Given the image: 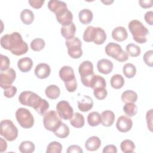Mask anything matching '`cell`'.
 I'll list each match as a JSON object with an SVG mask.
<instances>
[{
	"instance_id": "cell-20",
	"label": "cell",
	"mask_w": 153,
	"mask_h": 153,
	"mask_svg": "<svg viewBox=\"0 0 153 153\" xmlns=\"http://www.w3.org/2000/svg\"><path fill=\"white\" fill-rule=\"evenodd\" d=\"M57 21L62 26H66L69 25L72 23L73 15L72 13L69 10H67L63 13L56 16Z\"/></svg>"
},
{
	"instance_id": "cell-26",
	"label": "cell",
	"mask_w": 153,
	"mask_h": 153,
	"mask_svg": "<svg viewBox=\"0 0 153 153\" xmlns=\"http://www.w3.org/2000/svg\"><path fill=\"white\" fill-rule=\"evenodd\" d=\"M70 123L75 128H82L85 124L84 117L81 114L75 112L74 114L72 117L70 119Z\"/></svg>"
},
{
	"instance_id": "cell-48",
	"label": "cell",
	"mask_w": 153,
	"mask_h": 153,
	"mask_svg": "<svg viewBox=\"0 0 153 153\" xmlns=\"http://www.w3.org/2000/svg\"><path fill=\"white\" fill-rule=\"evenodd\" d=\"M44 0H29L28 1L30 5L35 9L40 8L44 3Z\"/></svg>"
},
{
	"instance_id": "cell-23",
	"label": "cell",
	"mask_w": 153,
	"mask_h": 153,
	"mask_svg": "<svg viewBox=\"0 0 153 153\" xmlns=\"http://www.w3.org/2000/svg\"><path fill=\"white\" fill-rule=\"evenodd\" d=\"M61 34L65 38L66 40L70 39L74 37L76 32V26L74 22L71 23L69 25L66 26H62Z\"/></svg>"
},
{
	"instance_id": "cell-41",
	"label": "cell",
	"mask_w": 153,
	"mask_h": 153,
	"mask_svg": "<svg viewBox=\"0 0 153 153\" xmlns=\"http://www.w3.org/2000/svg\"><path fill=\"white\" fill-rule=\"evenodd\" d=\"M106 83L104 78L98 75H94L92 85L91 87V88L94 90V88H99V87L106 88Z\"/></svg>"
},
{
	"instance_id": "cell-28",
	"label": "cell",
	"mask_w": 153,
	"mask_h": 153,
	"mask_svg": "<svg viewBox=\"0 0 153 153\" xmlns=\"http://www.w3.org/2000/svg\"><path fill=\"white\" fill-rule=\"evenodd\" d=\"M88 124L92 127L99 126L102 123L101 115L96 111L91 112L88 114L87 116Z\"/></svg>"
},
{
	"instance_id": "cell-29",
	"label": "cell",
	"mask_w": 153,
	"mask_h": 153,
	"mask_svg": "<svg viewBox=\"0 0 153 153\" xmlns=\"http://www.w3.org/2000/svg\"><path fill=\"white\" fill-rule=\"evenodd\" d=\"M20 19L25 25H30L33 22L34 14L29 9H24L20 13Z\"/></svg>"
},
{
	"instance_id": "cell-47",
	"label": "cell",
	"mask_w": 153,
	"mask_h": 153,
	"mask_svg": "<svg viewBox=\"0 0 153 153\" xmlns=\"http://www.w3.org/2000/svg\"><path fill=\"white\" fill-rule=\"evenodd\" d=\"M146 119L147 127L150 131H152V109H151L146 112Z\"/></svg>"
},
{
	"instance_id": "cell-39",
	"label": "cell",
	"mask_w": 153,
	"mask_h": 153,
	"mask_svg": "<svg viewBox=\"0 0 153 153\" xmlns=\"http://www.w3.org/2000/svg\"><path fill=\"white\" fill-rule=\"evenodd\" d=\"M45 43L43 39L40 38H35L30 42V48L35 51H39L42 50L45 47Z\"/></svg>"
},
{
	"instance_id": "cell-51",
	"label": "cell",
	"mask_w": 153,
	"mask_h": 153,
	"mask_svg": "<svg viewBox=\"0 0 153 153\" xmlns=\"http://www.w3.org/2000/svg\"><path fill=\"white\" fill-rule=\"evenodd\" d=\"M145 20L149 25H153V12L152 11H147L144 16Z\"/></svg>"
},
{
	"instance_id": "cell-12",
	"label": "cell",
	"mask_w": 153,
	"mask_h": 153,
	"mask_svg": "<svg viewBox=\"0 0 153 153\" xmlns=\"http://www.w3.org/2000/svg\"><path fill=\"white\" fill-rule=\"evenodd\" d=\"M48 8L51 12L54 13L56 16L68 10L66 4L63 1L59 0L49 1L48 2Z\"/></svg>"
},
{
	"instance_id": "cell-37",
	"label": "cell",
	"mask_w": 153,
	"mask_h": 153,
	"mask_svg": "<svg viewBox=\"0 0 153 153\" xmlns=\"http://www.w3.org/2000/svg\"><path fill=\"white\" fill-rule=\"evenodd\" d=\"M126 50L127 54L131 57L139 56L141 53V50L140 47L133 43L127 44L126 47Z\"/></svg>"
},
{
	"instance_id": "cell-8",
	"label": "cell",
	"mask_w": 153,
	"mask_h": 153,
	"mask_svg": "<svg viewBox=\"0 0 153 153\" xmlns=\"http://www.w3.org/2000/svg\"><path fill=\"white\" fill-rule=\"evenodd\" d=\"M65 44L68 48V53L71 57L72 59H79L82 56V43L78 37L74 36L70 39L66 40Z\"/></svg>"
},
{
	"instance_id": "cell-4",
	"label": "cell",
	"mask_w": 153,
	"mask_h": 153,
	"mask_svg": "<svg viewBox=\"0 0 153 153\" xmlns=\"http://www.w3.org/2000/svg\"><path fill=\"white\" fill-rule=\"evenodd\" d=\"M106 54L120 62H124L128 60V55L124 51L121 46L117 43L111 42L105 47Z\"/></svg>"
},
{
	"instance_id": "cell-32",
	"label": "cell",
	"mask_w": 153,
	"mask_h": 153,
	"mask_svg": "<svg viewBox=\"0 0 153 153\" xmlns=\"http://www.w3.org/2000/svg\"><path fill=\"white\" fill-rule=\"evenodd\" d=\"M106 39V34L105 31L100 27H97L96 30L95 36L94 39V44L100 45L104 43Z\"/></svg>"
},
{
	"instance_id": "cell-11",
	"label": "cell",
	"mask_w": 153,
	"mask_h": 153,
	"mask_svg": "<svg viewBox=\"0 0 153 153\" xmlns=\"http://www.w3.org/2000/svg\"><path fill=\"white\" fill-rule=\"evenodd\" d=\"M132 126L133 121L131 119L125 115L119 117L116 123L117 130L122 133H126L130 131Z\"/></svg>"
},
{
	"instance_id": "cell-36",
	"label": "cell",
	"mask_w": 153,
	"mask_h": 153,
	"mask_svg": "<svg viewBox=\"0 0 153 153\" xmlns=\"http://www.w3.org/2000/svg\"><path fill=\"white\" fill-rule=\"evenodd\" d=\"M120 148L124 153L133 152L135 149V145L131 140L126 139L121 142L120 144Z\"/></svg>"
},
{
	"instance_id": "cell-6",
	"label": "cell",
	"mask_w": 153,
	"mask_h": 153,
	"mask_svg": "<svg viewBox=\"0 0 153 153\" xmlns=\"http://www.w3.org/2000/svg\"><path fill=\"white\" fill-rule=\"evenodd\" d=\"M16 118L20 126L24 128H30L34 124L33 117L27 109L19 108L16 112Z\"/></svg>"
},
{
	"instance_id": "cell-17",
	"label": "cell",
	"mask_w": 153,
	"mask_h": 153,
	"mask_svg": "<svg viewBox=\"0 0 153 153\" xmlns=\"http://www.w3.org/2000/svg\"><path fill=\"white\" fill-rule=\"evenodd\" d=\"M60 79L64 83L69 82L75 78L74 71L73 68L69 66H64L62 67L59 72Z\"/></svg>"
},
{
	"instance_id": "cell-46",
	"label": "cell",
	"mask_w": 153,
	"mask_h": 153,
	"mask_svg": "<svg viewBox=\"0 0 153 153\" xmlns=\"http://www.w3.org/2000/svg\"><path fill=\"white\" fill-rule=\"evenodd\" d=\"M65 85L66 89L68 91L71 93L74 92L77 88V82H76V78H74V79L69 82H65Z\"/></svg>"
},
{
	"instance_id": "cell-10",
	"label": "cell",
	"mask_w": 153,
	"mask_h": 153,
	"mask_svg": "<svg viewBox=\"0 0 153 153\" xmlns=\"http://www.w3.org/2000/svg\"><path fill=\"white\" fill-rule=\"evenodd\" d=\"M16 78V73L13 68H8L7 70L1 71L0 74V86L2 88L11 85Z\"/></svg>"
},
{
	"instance_id": "cell-19",
	"label": "cell",
	"mask_w": 153,
	"mask_h": 153,
	"mask_svg": "<svg viewBox=\"0 0 153 153\" xmlns=\"http://www.w3.org/2000/svg\"><path fill=\"white\" fill-rule=\"evenodd\" d=\"M101 146V140L100 138L96 136L89 137L85 143V147L89 151H94L97 150Z\"/></svg>"
},
{
	"instance_id": "cell-33",
	"label": "cell",
	"mask_w": 153,
	"mask_h": 153,
	"mask_svg": "<svg viewBox=\"0 0 153 153\" xmlns=\"http://www.w3.org/2000/svg\"><path fill=\"white\" fill-rule=\"evenodd\" d=\"M96 30V27L92 26H88L84 32L82 36L83 40L87 42H93L95 36Z\"/></svg>"
},
{
	"instance_id": "cell-30",
	"label": "cell",
	"mask_w": 153,
	"mask_h": 153,
	"mask_svg": "<svg viewBox=\"0 0 153 153\" xmlns=\"http://www.w3.org/2000/svg\"><path fill=\"white\" fill-rule=\"evenodd\" d=\"M110 84L112 88L115 89H120L122 88L124 84V79L121 75L115 74L111 77Z\"/></svg>"
},
{
	"instance_id": "cell-53",
	"label": "cell",
	"mask_w": 153,
	"mask_h": 153,
	"mask_svg": "<svg viewBox=\"0 0 153 153\" xmlns=\"http://www.w3.org/2000/svg\"><path fill=\"white\" fill-rule=\"evenodd\" d=\"M0 141H1L0 151H1V152H3L5 151L7 149V142L5 140H4L3 138H2V137L0 138Z\"/></svg>"
},
{
	"instance_id": "cell-42",
	"label": "cell",
	"mask_w": 153,
	"mask_h": 153,
	"mask_svg": "<svg viewBox=\"0 0 153 153\" xmlns=\"http://www.w3.org/2000/svg\"><path fill=\"white\" fill-rule=\"evenodd\" d=\"M94 97L98 100H103L107 96L108 91L105 88L99 87L93 90Z\"/></svg>"
},
{
	"instance_id": "cell-24",
	"label": "cell",
	"mask_w": 153,
	"mask_h": 153,
	"mask_svg": "<svg viewBox=\"0 0 153 153\" xmlns=\"http://www.w3.org/2000/svg\"><path fill=\"white\" fill-rule=\"evenodd\" d=\"M79 22L83 25H87L91 23L93 18V12L87 8L81 10L78 14Z\"/></svg>"
},
{
	"instance_id": "cell-34",
	"label": "cell",
	"mask_w": 153,
	"mask_h": 153,
	"mask_svg": "<svg viewBox=\"0 0 153 153\" xmlns=\"http://www.w3.org/2000/svg\"><path fill=\"white\" fill-rule=\"evenodd\" d=\"M123 72L126 78H132L136 74V68L133 64L127 63L123 66Z\"/></svg>"
},
{
	"instance_id": "cell-38",
	"label": "cell",
	"mask_w": 153,
	"mask_h": 153,
	"mask_svg": "<svg viewBox=\"0 0 153 153\" xmlns=\"http://www.w3.org/2000/svg\"><path fill=\"white\" fill-rule=\"evenodd\" d=\"M123 111L127 116L131 117L136 115L137 107L134 103H126L123 106Z\"/></svg>"
},
{
	"instance_id": "cell-9",
	"label": "cell",
	"mask_w": 153,
	"mask_h": 153,
	"mask_svg": "<svg viewBox=\"0 0 153 153\" xmlns=\"http://www.w3.org/2000/svg\"><path fill=\"white\" fill-rule=\"evenodd\" d=\"M56 110L59 116L65 120H70L74 115V110L69 103L66 100H61L56 105Z\"/></svg>"
},
{
	"instance_id": "cell-18",
	"label": "cell",
	"mask_w": 153,
	"mask_h": 153,
	"mask_svg": "<svg viewBox=\"0 0 153 153\" xmlns=\"http://www.w3.org/2000/svg\"><path fill=\"white\" fill-rule=\"evenodd\" d=\"M128 33L125 27L118 26L114 28L112 32V37L118 42H122L127 38Z\"/></svg>"
},
{
	"instance_id": "cell-25",
	"label": "cell",
	"mask_w": 153,
	"mask_h": 153,
	"mask_svg": "<svg viewBox=\"0 0 153 153\" xmlns=\"http://www.w3.org/2000/svg\"><path fill=\"white\" fill-rule=\"evenodd\" d=\"M45 94L50 99H56L60 94V90L58 86L51 84L46 87Z\"/></svg>"
},
{
	"instance_id": "cell-5",
	"label": "cell",
	"mask_w": 153,
	"mask_h": 153,
	"mask_svg": "<svg viewBox=\"0 0 153 153\" xmlns=\"http://www.w3.org/2000/svg\"><path fill=\"white\" fill-rule=\"evenodd\" d=\"M20 103L25 106H30L35 111L41 104L42 99L35 93L30 91H24L19 96Z\"/></svg>"
},
{
	"instance_id": "cell-15",
	"label": "cell",
	"mask_w": 153,
	"mask_h": 153,
	"mask_svg": "<svg viewBox=\"0 0 153 153\" xmlns=\"http://www.w3.org/2000/svg\"><path fill=\"white\" fill-rule=\"evenodd\" d=\"M77 104L79 111L82 112H87L93 108V101L88 96L83 95L78 100Z\"/></svg>"
},
{
	"instance_id": "cell-45",
	"label": "cell",
	"mask_w": 153,
	"mask_h": 153,
	"mask_svg": "<svg viewBox=\"0 0 153 153\" xmlns=\"http://www.w3.org/2000/svg\"><path fill=\"white\" fill-rule=\"evenodd\" d=\"M17 91V88L15 86L10 85L4 89V94L7 98H11L15 96Z\"/></svg>"
},
{
	"instance_id": "cell-14",
	"label": "cell",
	"mask_w": 153,
	"mask_h": 153,
	"mask_svg": "<svg viewBox=\"0 0 153 153\" xmlns=\"http://www.w3.org/2000/svg\"><path fill=\"white\" fill-rule=\"evenodd\" d=\"M34 73L37 78L45 79L50 75L51 68L48 64L41 63L36 65L34 70Z\"/></svg>"
},
{
	"instance_id": "cell-22",
	"label": "cell",
	"mask_w": 153,
	"mask_h": 153,
	"mask_svg": "<svg viewBox=\"0 0 153 153\" xmlns=\"http://www.w3.org/2000/svg\"><path fill=\"white\" fill-rule=\"evenodd\" d=\"M33 66L32 60L28 57H23L18 60L17 66L20 71L22 72H27L30 71Z\"/></svg>"
},
{
	"instance_id": "cell-44",
	"label": "cell",
	"mask_w": 153,
	"mask_h": 153,
	"mask_svg": "<svg viewBox=\"0 0 153 153\" xmlns=\"http://www.w3.org/2000/svg\"><path fill=\"white\" fill-rule=\"evenodd\" d=\"M10 64V61L9 58L5 55L1 54V71H4L7 70L9 68Z\"/></svg>"
},
{
	"instance_id": "cell-43",
	"label": "cell",
	"mask_w": 153,
	"mask_h": 153,
	"mask_svg": "<svg viewBox=\"0 0 153 153\" xmlns=\"http://www.w3.org/2000/svg\"><path fill=\"white\" fill-rule=\"evenodd\" d=\"M152 54H153V51L152 50H150L146 51L143 57V59L145 64L151 68H152L153 66Z\"/></svg>"
},
{
	"instance_id": "cell-21",
	"label": "cell",
	"mask_w": 153,
	"mask_h": 153,
	"mask_svg": "<svg viewBox=\"0 0 153 153\" xmlns=\"http://www.w3.org/2000/svg\"><path fill=\"white\" fill-rule=\"evenodd\" d=\"M101 118L102 125L105 127H110L114 124L115 116L112 111L105 110L102 112Z\"/></svg>"
},
{
	"instance_id": "cell-54",
	"label": "cell",
	"mask_w": 153,
	"mask_h": 153,
	"mask_svg": "<svg viewBox=\"0 0 153 153\" xmlns=\"http://www.w3.org/2000/svg\"><path fill=\"white\" fill-rule=\"evenodd\" d=\"M102 2L103 3H104V4H105L106 5H110L111 3L113 2V1H102Z\"/></svg>"
},
{
	"instance_id": "cell-49",
	"label": "cell",
	"mask_w": 153,
	"mask_h": 153,
	"mask_svg": "<svg viewBox=\"0 0 153 153\" xmlns=\"http://www.w3.org/2000/svg\"><path fill=\"white\" fill-rule=\"evenodd\" d=\"M67 153H72V152H76V153H82L83 151L81 148L76 145H72L68 147L66 150Z\"/></svg>"
},
{
	"instance_id": "cell-52",
	"label": "cell",
	"mask_w": 153,
	"mask_h": 153,
	"mask_svg": "<svg viewBox=\"0 0 153 153\" xmlns=\"http://www.w3.org/2000/svg\"><path fill=\"white\" fill-rule=\"evenodd\" d=\"M102 152L103 153H106V152L117 153V147L114 145H108L103 148Z\"/></svg>"
},
{
	"instance_id": "cell-16",
	"label": "cell",
	"mask_w": 153,
	"mask_h": 153,
	"mask_svg": "<svg viewBox=\"0 0 153 153\" xmlns=\"http://www.w3.org/2000/svg\"><path fill=\"white\" fill-rule=\"evenodd\" d=\"M113 68V63L107 59H100L97 62V68L98 71L103 74H109L112 72Z\"/></svg>"
},
{
	"instance_id": "cell-40",
	"label": "cell",
	"mask_w": 153,
	"mask_h": 153,
	"mask_svg": "<svg viewBox=\"0 0 153 153\" xmlns=\"http://www.w3.org/2000/svg\"><path fill=\"white\" fill-rule=\"evenodd\" d=\"M62 150V145L57 141L50 142L47 147V153H60Z\"/></svg>"
},
{
	"instance_id": "cell-31",
	"label": "cell",
	"mask_w": 153,
	"mask_h": 153,
	"mask_svg": "<svg viewBox=\"0 0 153 153\" xmlns=\"http://www.w3.org/2000/svg\"><path fill=\"white\" fill-rule=\"evenodd\" d=\"M69 128L65 123H62V124L57 127V128L53 131L54 134L59 138H66L69 134Z\"/></svg>"
},
{
	"instance_id": "cell-35",
	"label": "cell",
	"mask_w": 153,
	"mask_h": 153,
	"mask_svg": "<svg viewBox=\"0 0 153 153\" xmlns=\"http://www.w3.org/2000/svg\"><path fill=\"white\" fill-rule=\"evenodd\" d=\"M34 143L29 140L23 141L19 145V149L22 153H32L35 151Z\"/></svg>"
},
{
	"instance_id": "cell-50",
	"label": "cell",
	"mask_w": 153,
	"mask_h": 153,
	"mask_svg": "<svg viewBox=\"0 0 153 153\" xmlns=\"http://www.w3.org/2000/svg\"><path fill=\"white\" fill-rule=\"evenodd\" d=\"M139 4L141 7L143 8H148L152 6L153 1L152 0H140L139 1Z\"/></svg>"
},
{
	"instance_id": "cell-13",
	"label": "cell",
	"mask_w": 153,
	"mask_h": 153,
	"mask_svg": "<svg viewBox=\"0 0 153 153\" xmlns=\"http://www.w3.org/2000/svg\"><path fill=\"white\" fill-rule=\"evenodd\" d=\"M78 72L81 78H86L93 75L94 72L93 63L88 60L83 61L79 66Z\"/></svg>"
},
{
	"instance_id": "cell-1",
	"label": "cell",
	"mask_w": 153,
	"mask_h": 153,
	"mask_svg": "<svg viewBox=\"0 0 153 153\" xmlns=\"http://www.w3.org/2000/svg\"><path fill=\"white\" fill-rule=\"evenodd\" d=\"M0 43L2 48L10 50L13 54L16 56L23 55L28 51L27 43L23 40L20 33L17 32L1 36Z\"/></svg>"
},
{
	"instance_id": "cell-2",
	"label": "cell",
	"mask_w": 153,
	"mask_h": 153,
	"mask_svg": "<svg viewBox=\"0 0 153 153\" xmlns=\"http://www.w3.org/2000/svg\"><path fill=\"white\" fill-rule=\"evenodd\" d=\"M128 27L133 36V39L136 42L143 44L146 42V36L149 34V30L140 21L138 20L130 21Z\"/></svg>"
},
{
	"instance_id": "cell-27",
	"label": "cell",
	"mask_w": 153,
	"mask_h": 153,
	"mask_svg": "<svg viewBox=\"0 0 153 153\" xmlns=\"http://www.w3.org/2000/svg\"><path fill=\"white\" fill-rule=\"evenodd\" d=\"M137 99V93L131 90H126L121 94V100L124 103H135Z\"/></svg>"
},
{
	"instance_id": "cell-7",
	"label": "cell",
	"mask_w": 153,
	"mask_h": 153,
	"mask_svg": "<svg viewBox=\"0 0 153 153\" xmlns=\"http://www.w3.org/2000/svg\"><path fill=\"white\" fill-rule=\"evenodd\" d=\"M62 123L60 117L54 111H49L44 115L43 124L44 127L48 131L53 132Z\"/></svg>"
},
{
	"instance_id": "cell-3",
	"label": "cell",
	"mask_w": 153,
	"mask_h": 153,
	"mask_svg": "<svg viewBox=\"0 0 153 153\" xmlns=\"http://www.w3.org/2000/svg\"><path fill=\"white\" fill-rule=\"evenodd\" d=\"M18 129L12 121L3 120L0 123V134L7 140L11 142L18 136Z\"/></svg>"
}]
</instances>
